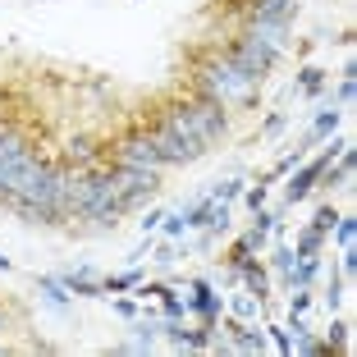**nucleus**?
Segmentation results:
<instances>
[{"label": "nucleus", "mask_w": 357, "mask_h": 357, "mask_svg": "<svg viewBox=\"0 0 357 357\" xmlns=\"http://www.w3.org/2000/svg\"><path fill=\"white\" fill-rule=\"evenodd\" d=\"M92 160H96L92 137H74V142H69V165H74V169H83V165H92Z\"/></svg>", "instance_id": "12"}, {"label": "nucleus", "mask_w": 357, "mask_h": 357, "mask_svg": "<svg viewBox=\"0 0 357 357\" xmlns=\"http://www.w3.org/2000/svg\"><path fill=\"white\" fill-rule=\"evenodd\" d=\"M243 280H248V294H257V298H266V289H271V280H266V271L257 261L243 266Z\"/></svg>", "instance_id": "14"}, {"label": "nucleus", "mask_w": 357, "mask_h": 357, "mask_svg": "<svg viewBox=\"0 0 357 357\" xmlns=\"http://www.w3.org/2000/svg\"><path fill=\"white\" fill-rule=\"evenodd\" d=\"M335 151H344V142H339V147H330L326 156H316V160H307V165H298V174H294V183H289V202H303L307 192H312V183L321 174H326V165L330 160H335Z\"/></svg>", "instance_id": "7"}, {"label": "nucleus", "mask_w": 357, "mask_h": 357, "mask_svg": "<svg viewBox=\"0 0 357 357\" xmlns=\"http://www.w3.org/2000/svg\"><path fill=\"white\" fill-rule=\"evenodd\" d=\"M335 220H339L335 211H330V206H321V211H316V225H312V229H316V234H330V229H335Z\"/></svg>", "instance_id": "22"}, {"label": "nucleus", "mask_w": 357, "mask_h": 357, "mask_svg": "<svg viewBox=\"0 0 357 357\" xmlns=\"http://www.w3.org/2000/svg\"><path fill=\"white\" fill-rule=\"evenodd\" d=\"M275 266H280V271H294V266H298V252H294V248H280V252H275Z\"/></svg>", "instance_id": "23"}, {"label": "nucleus", "mask_w": 357, "mask_h": 357, "mask_svg": "<svg viewBox=\"0 0 357 357\" xmlns=\"http://www.w3.org/2000/svg\"><path fill=\"white\" fill-rule=\"evenodd\" d=\"M0 271H10V257H0Z\"/></svg>", "instance_id": "32"}, {"label": "nucleus", "mask_w": 357, "mask_h": 357, "mask_svg": "<svg viewBox=\"0 0 357 357\" xmlns=\"http://www.w3.org/2000/svg\"><path fill=\"white\" fill-rule=\"evenodd\" d=\"M248 14H252V23H257V19L289 23V19L298 14V0H252V5H248Z\"/></svg>", "instance_id": "10"}, {"label": "nucleus", "mask_w": 357, "mask_h": 357, "mask_svg": "<svg viewBox=\"0 0 357 357\" xmlns=\"http://www.w3.org/2000/svg\"><path fill=\"white\" fill-rule=\"evenodd\" d=\"M188 312H197V316H202V326L215 330V321L225 316V303L211 294V284H206V280H197V284H192V298H188Z\"/></svg>", "instance_id": "8"}, {"label": "nucleus", "mask_w": 357, "mask_h": 357, "mask_svg": "<svg viewBox=\"0 0 357 357\" xmlns=\"http://www.w3.org/2000/svg\"><path fill=\"white\" fill-rule=\"evenodd\" d=\"M248 37H252V42H261L266 51H275V55H280V51H284V37H289V23L257 19V23H248Z\"/></svg>", "instance_id": "9"}, {"label": "nucleus", "mask_w": 357, "mask_h": 357, "mask_svg": "<svg viewBox=\"0 0 357 357\" xmlns=\"http://www.w3.org/2000/svg\"><path fill=\"white\" fill-rule=\"evenodd\" d=\"M335 128H339V110H326V115L316 119V128H312V142H316V137H330Z\"/></svg>", "instance_id": "19"}, {"label": "nucleus", "mask_w": 357, "mask_h": 357, "mask_svg": "<svg viewBox=\"0 0 357 357\" xmlns=\"http://www.w3.org/2000/svg\"><path fill=\"white\" fill-rule=\"evenodd\" d=\"M197 87H202V96H211V101L229 105V101H243V96H252L257 78L248 74V69H238L229 55H220V60H206V64L197 69Z\"/></svg>", "instance_id": "1"}, {"label": "nucleus", "mask_w": 357, "mask_h": 357, "mask_svg": "<svg viewBox=\"0 0 357 357\" xmlns=\"http://www.w3.org/2000/svg\"><path fill=\"white\" fill-rule=\"evenodd\" d=\"M330 353H348V326H344V321L330 326Z\"/></svg>", "instance_id": "21"}, {"label": "nucleus", "mask_w": 357, "mask_h": 357, "mask_svg": "<svg viewBox=\"0 0 357 357\" xmlns=\"http://www.w3.org/2000/svg\"><path fill=\"white\" fill-rule=\"evenodd\" d=\"M178 115H183V124L192 128V133L202 137V142H215V137L229 128V119H225V105L220 101H211V96H197V101H183L174 105Z\"/></svg>", "instance_id": "3"}, {"label": "nucleus", "mask_w": 357, "mask_h": 357, "mask_svg": "<svg viewBox=\"0 0 357 357\" xmlns=\"http://www.w3.org/2000/svg\"><path fill=\"white\" fill-rule=\"evenodd\" d=\"M165 220H169V215H165ZM183 229H188V225H183V215H178V220H169V225H165V234H169V238H178V234H183Z\"/></svg>", "instance_id": "29"}, {"label": "nucleus", "mask_w": 357, "mask_h": 357, "mask_svg": "<svg viewBox=\"0 0 357 357\" xmlns=\"http://www.w3.org/2000/svg\"><path fill=\"white\" fill-rule=\"evenodd\" d=\"M335 229H339V243H353V234H357V220H335Z\"/></svg>", "instance_id": "25"}, {"label": "nucleus", "mask_w": 357, "mask_h": 357, "mask_svg": "<svg viewBox=\"0 0 357 357\" xmlns=\"http://www.w3.org/2000/svg\"><path fill=\"white\" fill-rule=\"evenodd\" d=\"M248 206H252V211H261V206H266V183H257V188L248 192Z\"/></svg>", "instance_id": "28"}, {"label": "nucleus", "mask_w": 357, "mask_h": 357, "mask_svg": "<svg viewBox=\"0 0 357 357\" xmlns=\"http://www.w3.org/2000/svg\"><path fill=\"white\" fill-rule=\"evenodd\" d=\"M151 142H156V151H160V160H165V165H188V160H197L202 151H206V142H202V137L183 124V115H178V110H169V115L151 128Z\"/></svg>", "instance_id": "2"}, {"label": "nucleus", "mask_w": 357, "mask_h": 357, "mask_svg": "<svg viewBox=\"0 0 357 357\" xmlns=\"http://www.w3.org/2000/svg\"><path fill=\"white\" fill-rule=\"evenodd\" d=\"M110 165H128V169H151V174H160V169H165V160H160L151 133H142V137H128V142H119L115 156H110Z\"/></svg>", "instance_id": "4"}, {"label": "nucleus", "mask_w": 357, "mask_h": 357, "mask_svg": "<svg viewBox=\"0 0 357 357\" xmlns=\"http://www.w3.org/2000/svg\"><path fill=\"white\" fill-rule=\"evenodd\" d=\"M271 339H275V348H280L284 357L294 353V348H289V330H280V326H271Z\"/></svg>", "instance_id": "26"}, {"label": "nucleus", "mask_w": 357, "mask_h": 357, "mask_svg": "<svg viewBox=\"0 0 357 357\" xmlns=\"http://www.w3.org/2000/svg\"><path fill=\"white\" fill-rule=\"evenodd\" d=\"M23 147V137H14V133H0V160L10 156V151H19Z\"/></svg>", "instance_id": "24"}, {"label": "nucleus", "mask_w": 357, "mask_h": 357, "mask_svg": "<svg viewBox=\"0 0 357 357\" xmlns=\"http://www.w3.org/2000/svg\"><path fill=\"white\" fill-rule=\"evenodd\" d=\"M321 243H326V234H316V229H307L303 238H298V257H316V252H321Z\"/></svg>", "instance_id": "18"}, {"label": "nucleus", "mask_w": 357, "mask_h": 357, "mask_svg": "<svg viewBox=\"0 0 357 357\" xmlns=\"http://www.w3.org/2000/svg\"><path fill=\"white\" fill-rule=\"evenodd\" d=\"M238 188H243V178H234V183H225V188H215L211 197H215V202H229V197H234Z\"/></svg>", "instance_id": "27"}, {"label": "nucleus", "mask_w": 357, "mask_h": 357, "mask_svg": "<svg viewBox=\"0 0 357 357\" xmlns=\"http://www.w3.org/2000/svg\"><path fill=\"white\" fill-rule=\"evenodd\" d=\"M353 92H357V83H353V78H344V87H339V101H353Z\"/></svg>", "instance_id": "30"}, {"label": "nucleus", "mask_w": 357, "mask_h": 357, "mask_svg": "<svg viewBox=\"0 0 357 357\" xmlns=\"http://www.w3.org/2000/svg\"><path fill=\"white\" fill-rule=\"evenodd\" d=\"M60 280H64V289H69V294H78V298H101V294H105L101 284L92 280V271H87V266H78V271H64Z\"/></svg>", "instance_id": "11"}, {"label": "nucleus", "mask_w": 357, "mask_h": 357, "mask_svg": "<svg viewBox=\"0 0 357 357\" xmlns=\"http://www.w3.org/2000/svg\"><path fill=\"white\" fill-rule=\"evenodd\" d=\"M32 160H37V151H32L28 142H23L19 151H10V156L0 160V202H10V197H14V188H19V178H23V169H28Z\"/></svg>", "instance_id": "6"}, {"label": "nucleus", "mask_w": 357, "mask_h": 357, "mask_svg": "<svg viewBox=\"0 0 357 357\" xmlns=\"http://www.w3.org/2000/svg\"><path fill=\"white\" fill-rule=\"evenodd\" d=\"M142 284V271H124V275H115V280H105L101 289L105 294H124V289H137Z\"/></svg>", "instance_id": "15"}, {"label": "nucleus", "mask_w": 357, "mask_h": 357, "mask_svg": "<svg viewBox=\"0 0 357 357\" xmlns=\"http://www.w3.org/2000/svg\"><path fill=\"white\" fill-rule=\"evenodd\" d=\"M229 60L238 64V69H248V74H252L257 83H261V74H266V69H271L275 60H280V55H275V51H266L261 42H252V37H248V32H243L238 42L229 46Z\"/></svg>", "instance_id": "5"}, {"label": "nucleus", "mask_w": 357, "mask_h": 357, "mask_svg": "<svg viewBox=\"0 0 357 357\" xmlns=\"http://www.w3.org/2000/svg\"><path fill=\"white\" fill-rule=\"evenodd\" d=\"M115 312H119V316H137V303H124V298H119V303H115Z\"/></svg>", "instance_id": "31"}, {"label": "nucleus", "mask_w": 357, "mask_h": 357, "mask_svg": "<svg viewBox=\"0 0 357 357\" xmlns=\"http://www.w3.org/2000/svg\"><path fill=\"white\" fill-rule=\"evenodd\" d=\"M298 165H303V151H294V156H284V160H280V165H275V169H271V174H266V183H275V178H280V174H294V169H298Z\"/></svg>", "instance_id": "20"}, {"label": "nucleus", "mask_w": 357, "mask_h": 357, "mask_svg": "<svg viewBox=\"0 0 357 357\" xmlns=\"http://www.w3.org/2000/svg\"><path fill=\"white\" fill-rule=\"evenodd\" d=\"M252 252H257L252 243H248V238H238V243H234V248H229V266H234V271H243V266L252 261Z\"/></svg>", "instance_id": "16"}, {"label": "nucleus", "mask_w": 357, "mask_h": 357, "mask_svg": "<svg viewBox=\"0 0 357 357\" xmlns=\"http://www.w3.org/2000/svg\"><path fill=\"white\" fill-rule=\"evenodd\" d=\"M37 289H42V294L51 298L55 307H69V289H64V280H55V275H42V280H37Z\"/></svg>", "instance_id": "13"}, {"label": "nucleus", "mask_w": 357, "mask_h": 357, "mask_svg": "<svg viewBox=\"0 0 357 357\" xmlns=\"http://www.w3.org/2000/svg\"><path fill=\"white\" fill-rule=\"evenodd\" d=\"M326 69H303V74H298V83H303V92H321V87H326Z\"/></svg>", "instance_id": "17"}]
</instances>
